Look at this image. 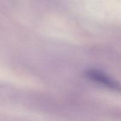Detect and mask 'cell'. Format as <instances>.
Returning a JSON list of instances; mask_svg holds the SVG:
<instances>
[{
  "label": "cell",
  "instance_id": "6da1fadb",
  "mask_svg": "<svg viewBox=\"0 0 121 121\" xmlns=\"http://www.w3.org/2000/svg\"><path fill=\"white\" fill-rule=\"evenodd\" d=\"M87 76L92 80L107 86L108 87L121 91V86L104 73L96 70H89L86 72Z\"/></svg>",
  "mask_w": 121,
  "mask_h": 121
}]
</instances>
